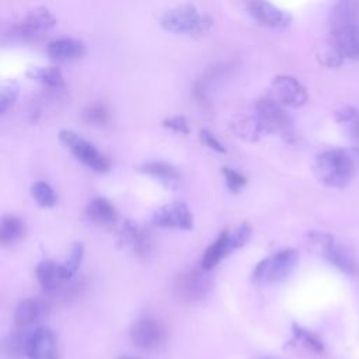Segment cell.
<instances>
[{"instance_id":"2","label":"cell","mask_w":359,"mask_h":359,"mask_svg":"<svg viewBox=\"0 0 359 359\" xmlns=\"http://www.w3.org/2000/svg\"><path fill=\"white\" fill-rule=\"evenodd\" d=\"M313 171L323 185L342 188L353 175V161L344 150H327L316 157Z\"/></svg>"},{"instance_id":"35","label":"cell","mask_w":359,"mask_h":359,"mask_svg":"<svg viewBox=\"0 0 359 359\" xmlns=\"http://www.w3.org/2000/svg\"><path fill=\"white\" fill-rule=\"evenodd\" d=\"M199 139L210 150L217 151V153H226V147L222 144V142L212 132H209L208 129H201L199 130Z\"/></svg>"},{"instance_id":"25","label":"cell","mask_w":359,"mask_h":359,"mask_svg":"<svg viewBox=\"0 0 359 359\" xmlns=\"http://www.w3.org/2000/svg\"><path fill=\"white\" fill-rule=\"evenodd\" d=\"M359 24V3L341 1L331 11V27Z\"/></svg>"},{"instance_id":"36","label":"cell","mask_w":359,"mask_h":359,"mask_svg":"<svg viewBox=\"0 0 359 359\" xmlns=\"http://www.w3.org/2000/svg\"><path fill=\"white\" fill-rule=\"evenodd\" d=\"M320 59L321 62L328 66V67H337L341 65V62L344 60L342 55L332 46L330 45L328 48H325L321 53H320Z\"/></svg>"},{"instance_id":"38","label":"cell","mask_w":359,"mask_h":359,"mask_svg":"<svg viewBox=\"0 0 359 359\" xmlns=\"http://www.w3.org/2000/svg\"><path fill=\"white\" fill-rule=\"evenodd\" d=\"M116 359H139V358H133V356H126V355H122V356H118Z\"/></svg>"},{"instance_id":"33","label":"cell","mask_w":359,"mask_h":359,"mask_svg":"<svg viewBox=\"0 0 359 359\" xmlns=\"http://www.w3.org/2000/svg\"><path fill=\"white\" fill-rule=\"evenodd\" d=\"M222 174L224 177L227 188L233 192H238L247 184V178L230 167H223Z\"/></svg>"},{"instance_id":"31","label":"cell","mask_w":359,"mask_h":359,"mask_svg":"<svg viewBox=\"0 0 359 359\" xmlns=\"http://www.w3.org/2000/svg\"><path fill=\"white\" fill-rule=\"evenodd\" d=\"M293 335H294V341H300L303 342L307 348H310L314 352H323L324 351V345L323 342L311 332H309L307 330L300 328L299 325H293Z\"/></svg>"},{"instance_id":"34","label":"cell","mask_w":359,"mask_h":359,"mask_svg":"<svg viewBox=\"0 0 359 359\" xmlns=\"http://www.w3.org/2000/svg\"><path fill=\"white\" fill-rule=\"evenodd\" d=\"M163 126L168 128V129H171L172 132H177V133L187 135L189 132L188 122H187V119L182 115H172V116L165 118L163 121Z\"/></svg>"},{"instance_id":"8","label":"cell","mask_w":359,"mask_h":359,"mask_svg":"<svg viewBox=\"0 0 359 359\" xmlns=\"http://www.w3.org/2000/svg\"><path fill=\"white\" fill-rule=\"evenodd\" d=\"M269 97L282 107L297 108L306 104L307 91L297 79L287 74H280L272 80Z\"/></svg>"},{"instance_id":"28","label":"cell","mask_w":359,"mask_h":359,"mask_svg":"<svg viewBox=\"0 0 359 359\" xmlns=\"http://www.w3.org/2000/svg\"><path fill=\"white\" fill-rule=\"evenodd\" d=\"M31 195L42 208H52L56 205V195L52 187L43 181H38L31 187Z\"/></svg>"},{"instance_id":"19","label":"cell","mask_w":359,"mask_h":359,"mask_svg":"<svg viewBox=\"0 0 359 359\" xmlns=\"http://www.w3.org/2000/svg\"><path fill=\"white\" fill-rule=\"evenodd\" d=\"M87 217L100 226H112L118 220V212L115 206L105 198H94L87 206Z\"/></svg>"},{"instance_id":"9","label":"cell","mask_w":359,"mask_h":359,"mask_svg":"<svg viewBox=\"0 0 359 359\" xmlns=\"http://www.w3.org/2000/svg\"><path fill=\"white\" fill-rule=\"evenodd\" d=\"M25 352L28 359H59V345L55 332L45 325L28 330Z\"/></svg>"},{"instance_id":"7","label":"cell","mask_w":359,"mask_h":359,"mask_svg":"<svg viewBox=\"0 0 359 359\" xmlns=\"http://www.w3.org/2000/svg\"><path fill=\"white\" fill-rule=\"evenodd\" d=\"M129 335L135 346L140 349L151 351L158 348L163 344L165 338V330L157 318L151 316H143V317H139L132 324Z\"/></svg>"},{"instance_id":"39","label":"cell","mask_w":359,"mask_h":359,"mask_svg":"<svg viewBox=\"0 0 359 359\" xmlns=\"http://www.w3.org/2000/svg\"><path fill=\"white\" fill-rule=\"evenodd\" d=\"M259 359H271V358H259Z\"/></svg>"},{"instance_id":"15","label":"cell","mask_w":359,"mask_h":359,"mask_svg":"<svg viewBox=\"0 0 359 359\" xmlns=\"http://www.w3.org/2000/svg\"><path fill=\"white\" fill-rule=\"evenodd\" d=\"M119 243L139 257H146L150 250V237L147 231L133 222H125L122 224L119 230Z\"/></svg>"},{"instance_id":"32","label":"cell","mask_w":359,"mask_h":359,"mask_svg":"<svg viewBox=\"0 0 359 359\" xmlns=\"http://www.w3.org/2000/svg\"><path fill=\"white\" fill-rule=\"evenodd\" d=\"M251 236V227L248 223L241 224L234 233H229V251L230 254L238 248H241Z\"/></svg>"},{"instance_id":"23","label":"cell","mask_w":359,"mask_h":359,"mask_svg":"<svg viewBox=\"0 0 359 359\" xmlns=\"http://www.w3.org/2000/svg\"><path fill=\"white\" fill-rule=\"evenodd\" d=\"M27 76L32 80L39 81L48 88H60L63 87V76L57 67L48 66V67H41V66H32L27 70Z\"/></svg>"},{"instance_id":"17","label":"cell","mask_w":359,"mask_h":359,"mask_svg":"<svg viewBox=\"0 0 359 359\" xmlns=\"http://www.w3.org/2000/svg\"><path fill=\"white\" fill-rule=\"evenodd\" d=\"M320 248H321V252L325 257V259L330 261L339 271L349 273V275L356 273L358 265H356L355 259L344 248L337 245L331 236L323 243V245H320Z\"/></svg>"},{"instance_id":"37","label":"cell","mask_w":359,"mask_h":359,"mask_svg":"<svg viewBox=\"0 0 359 359\" xmlns=\"http://www.w3.org/2000/svg\"><path fill=\"white\" fill-rule=\"evenodd\" d=\"M346 125H348V132H349L351 137L359 142V114L356 112L353 115V118L346 122Z\"/></svg>"},{"instance_id":"26","label":"cell","mask_w":359,"mask_h":359,"mask_svg":"<svg viewBox=\"0 0 359 359\" xmlns=\"http://www.w3.org/2000/svg\"><path fill=\"white\" fill-rule=\"evenodd\" d=\"M27 337L28 330H18L7 335L3 342V353L8 359H21L27 356Z\"/></svg>"},{"instance_id":"10","label":"cell","mask_w":359,"mask_h":359,"mask_svg":"<svg viewBox=\"0 0 359 359\" xmlns=\"http://www.w3.org/2000/svg\"><path fill=\"white\" fill-rule=\"evenodd\" d=\"M153 224L158 227L191 230L194 227L192 213L182 202H172L158 208L151 216Z\"/></svg>"},{"instance_id":"14","label":"cell","mask_w":359,"mask_h":359,"mask_svg":"<svg viewBox=\"0 0 359 359\" xmlns=\"http://www.w3.org/2000/svg\"><path fill=\"white\" fill-rule=\"evenodd\" d=\"M49 313L48 304L38 297L21 300L14 311V324L20 330H28L46 318Z\"/></svg>"},{"instance_id":"1","label":"cell","mask_w":359,"mask_h":359,"mask_svg":"<svg viewBox=\"0 0 359 359\" xmlns=\"http://www.w3.org/2000/svg\"><path fill=\"white\" fill-rule=\"evenodd\" d=\"M212 18L206 14H201L199 10L191 3L177 4L167 8L160 15V25L177 35L201 36L212 27Z\"/></svg>"},{"instance_id":"18","label":"cell","mask_w":359,"mask_h":359,"mask_svg":"<svg viewBox=\"0 0 359 359\" xmlns=\"http://www.w3.org/2000/svg\"><path fill=\"white\" fill-rule=\"evenodd\" d=\"M230 129L234 136L241 137L243 140L257 142L265 132V128L257 116L250 115H237L230 122Z\"/></svg>"},{"instance_id":"21","label":"cell","mask_w":359,"mask_h":359,"mask_svg":"<svg viewBox=\"0 0 359 359\" xmlns=\"http://www.w3.org/2000/svg\"><path fill=\"white\" fill-rule=\"evenodd\" d=\"M35 273H36V279H38L42 290L46 293L56 292L63 283L60 273H59V264L55 261L45 259V261L39 262Z\"/></svg>"},{"instance_id":"5","label":"cell","mask_w":359,"mask_h":359,"mask_svg":"<svg viewBox=\"0 0 359 359\" xmlns=\"http://www.w3.org/2000/svg\"><path fill=\"white\" fill-rule=\"evenodd\" d=\"M56 24V18L46 7H35L29 10L22 20H20L13 28V36L21 41H32L41 38Z\"/></svg>"},{"instance_id":"3","label":"cell","mask_w":359,"mask_h":359,"mask_svg":"<svg viewBox=\"0 0 359 359\" xmlns=\"http://www.w3.org/2000/svg\"><path fill=\"white\" fill-rule=\"evenodd\" d=\"M299 261V254L294 250H282L276 254L259 261L251 275L257 285H273L286 279Z\"/></svg>"},{"instance_id":"30","label":"cell","mask_w":359,"mask_h":359,"mask_svg":"<svg viewBox=\"0 0 359 359\" xmlns=\"http://www.w3.org/2000/svg\"><path fill=\"white\" fill-rule=\"evenodd\" d=\"M20 93V86L14 80H8L1 86L0 90V112L6 114L7 109L15 102Z\"/></svg>"},{"instance_id":"20","label":"cell","mask_w":359,"mask_h":359,"mask_svg":"<svg viewBox=\"0 0 359 359\" xmlns=\"http://www.w3.org/2000/svg\"><path fill=\"white\" fill-rule=\"evenodd\" d=\"M229 254V231H222L217 238L205 250L201 259V268L203 271H210Z\"/></svg>"},{"instance_id":"29","label":"cell","mask_w":359,"mask_h":359,"mask_svg":"<svg viewBox=\"0 0 359 359\" xmlns=\"http://www.w3.org/2000/svg\"><path fill=\"white\" fill-rule=\"evenodd\" d=\"M83 121L93 126H104L108 122V109L98 102L90 104L83 111Z\"/></svg>"},{"instance_id":"11","label":"cell","mask_w":359,"mask_h":359,"mask_svg":"<svg viewBox=\"0 0 359 359\" xmlns=\"http://www.w3.org/2000/svg\"><path fill=\"white\" fill-rule=\"evenodd\" d=\"M209 279L201 271L185 272L175 280V293L181 300L188 303L203 299V296L209 292Z\"/></svg>"},{"instance_id":"27","label":"cell","mask_w":359,"mask_h":359,"mask_svg":"<svg viewBox=\"0 0 359 359\" xmlns=\"http://www.w3.org/2000/svg\"><path fill=\"white\" fill-rule=\"evenodd\" d=\"M83 254H84V247L81 243H74L70 248V254L67 257V259L62 264H59V273L63 282L70 280L74 273L77 272L81 259H83Z\"/></svg>"},{"instance_id":"4","label":"cell","mask_w":359,"mask_h":359,"mask_svg":"<svg viewBox=\"0 0 359 359\" xmlns=\"http://www.w3.org/2000/svg\"><path fill=\"white\" fill-rule=\"evenodd\" d=\"M59 140L73 153V156L77 160H80L88 168L97 172H104L109 168L108 158L101 151H98L90 142L83 139L76 132L69 129H62L59 132Z\"/></svg>"},{"instance_id":"12","label":"cell","mask_w":359,"mask_h":359,"mask_svg":"<svg viewBox=\"0 0 359 359\" xmlns=\"http://www.w3.org/2000/svg\"><path fill=\"white\" fill-rule=\"evenodd\" d=\"M248 14L264 27L283 28L292 21L290 14L268 1H250L247 3Z\"/></svg>"},{"instance_id":"6","label":"cell","mask_w":359,"mask_h":359,"mask_svg":"<svg viewBox=\"0 0 359 359\" xmlns=\"http://www.w3.org/2000/svg\"><path fill=\"white\" fill-rule=\"evenodd\" d=\"M255 112L257 118L265 128V132H276L282 135H289L292 129V118L279 105L273 101L269 95L261 97L255 102Z\"/></svg>"},{"instance_id":"16","label":"cell","mask_w":359,"mask_h":359,"mask_svg":"<svg viewBox=\"0 0 359 359\" xmlns=\"http://www.w3.org/2000/svg\"><path fill=\"white\" fill-rule=\"evenodd\" d=\"M46 52L56 62H72L86 55V45L76 38H59L48 43Z\"/></svg>"},{"instance_id":"24","label":"cell","mask_w":359,"mask_h":359,"mask_svg":"<svg viewBox=\"0 0 359 359\" xmlns=\"http://www.w3.org/2000/svg\"><path fill=\"white\" fill-rule=\"evenodd\" d=\"M24 234V223L14 215H4L0 222V243L11 245Z\"/></svg>"},{"instance_id":"40","label":"cell","mask_w":359,"mask_h":359,"mask_svg":"<svg viewBox=\"0 0 359 359\" xmlns=\"http://www.w3.org/2000/svg\"><path fill=\"white\" fill-rule=\"evenodd\" d=\"M356 153H358V156H359V149H358V150H356Z\"/></svg>"},{"instance_id":"13","label":"cell","mask_w":359,"mask_h":359,"mask_svg":"<svg viewBox=\"0 0 359 359\" xmlns=\"http://www.w3.org/2000/svg\"><path fill=\"white\" fill-rule=\"evenodd\" d=\"M331 45L342 57L359 59V24L331 27Z\"/></svg>"},{"instance_id":"22","label":"cell","mask_w":359,"mask_h":359,"mask_svg":"<svg viewBox=\"0 0 359 359\" xmlns=\"http://www.w3.org/2000/svg\"><path fill=\"white\" fill-rule=\"evenodd\" d=\"M140 170L167 187H172L180 181L178 170L165 161H147L140 167Z\"/></svg>"}]
</instances>
